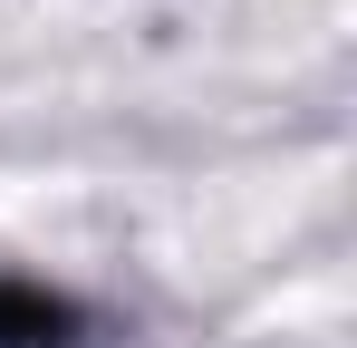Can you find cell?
Instances as JSON below:
<instances>
[{
    "label": "cell",
    "instance_id": "obj_1",
    "mask_svg": "<svg viewBox=\"0 0 357 348\" xmlns=\"http://www.w3.org/2000/svg\"><path fill=\"white\" fill-rule=\"evenodd\" d=\"M0 348H68V300L0 281Z\"/></svg>",
    "mask_w": 357,
    "mask_h": 348
}]
</instances>
